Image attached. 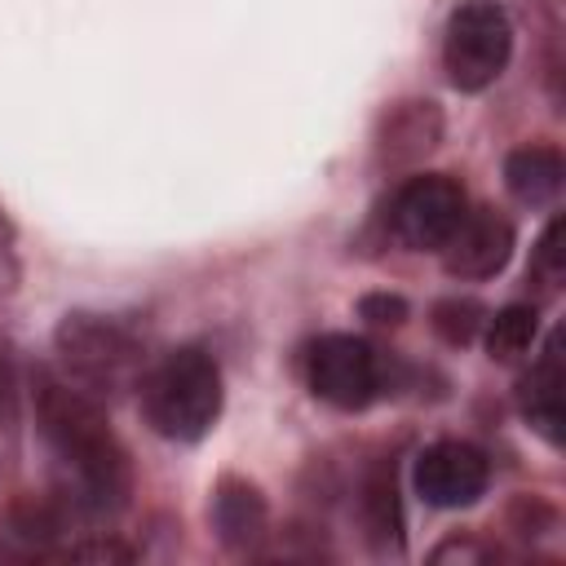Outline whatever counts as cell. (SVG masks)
Listing matches in <instances>:
<instances>
[{"label":"cell","mask_w":566,"mask_h":566,"mask_svg":"<svg viewBox=\"0 0 566 566\" xmlns=\"http://www.w3.org/2000/svg\"><path fill=\"white\" fill-rule=\"evenodd\" d=\"M31 389H35L40 438L53 451L62 486L75 500V509L119 513L133 491V469L102 402L84 394L80 385H71L66 376H53L44 367L31 376Z\"/></svg>","instance_id":"6da1fadb"},{"label":"cell","mask_w":566,"mask_h":566,"mask_svg":"<svg viewBox=\"0 0 566 566\" xmlns=\"http://www.w3.org/2000/svg\"><path fill=\"white\" fill-rule=\"evenodd\" d=\"M142 411L155 433L199 442L221 416V371L208 349L181 345L142 376Z\"/></svg>","instance_id":"7a4b0ae2"},{"label":"cell","mask_w":566,"mask_h":566,"mask_svg":"<svg viewBox=\"0 0 566 566\" xmlns=\"http://www.w3.org/2000/svg\"><path fill=\"white\" fill-rule=\"evenodd\" d=\"M53 349H57L62 376L71 385H80L84 394H93L97 402L128 389L142 371V358H146L137 332H128L119 318L88 314V310H75L57 323Z\"/></svg>","instance_id":"3957f363"},{"label":"cell","mask_w":566,"mask_h":566,"mask_svg":"<svg viewBox=\"0 0 566 566\" xmlns=\"http://www.w3.org/2000/svg\"><path fill=\"white\" fill-rule=\"evenodd\" d=\"M509 53H513V22L500 0H464L451 13L442 62L455 88L482 93L486 84H495L500 71L509 66Z\"/></svg>","instance_id":"277c9868"},{"label":"cell","mask_w":566,"mask_h":566,"mask_svg":"<svg viewBox=\"0 0 566 566\" xmlns=\"http://www.w3.org/2000/svg\"><path fill=\"white\" fill-rule=\"evenodd\" d=\"M305 376H310V389L323 402L340 407V411H363L380 394V358H376V349L363 336H345V332L318 336L310 345Z\"/></svg>","instance_id":"5b68a950"},{"label":"cell","mask_w":566,"mask_h":566,"mask_svg":"<svg viewBox=\"0 0 566 566\" xmlns=\"http://www.w3.org/2000/svg\"><path fill=\"white\" fill-rule=\"evenodd\" d=\"M464 190L460 181L442 177V172H424V177H411L398 195H394V208H389V221H394V234L416 248V252H438L455 226L464 221Z\"/></svg>","instance_id":"8992f818"},{"label":"cell","mask_w":566,"mask_h":566,"mask_svg":"<svg viewBox=\"0 0 566 566\" xmlns=\"http://www.w3.org/2000/svg\"><path fill=\"white\" fill-rule=\"evenodd\" d=\"M491 482V464L469 442H433L416 460V495L433 509H464Z\"/></svg>","instance_id":"52a82bcc"},{"label":"cell","mask_w":566,"mask_h":566,"mask_svg":"<svg viewBox=\"0 0 566 566\" xmlns=\"http://www.w3.org/2000/svg\"><path fill=\"white\" fill-rule=\"evenodd\" d=\"M438 252L451 279H491L513 256V226L500 212H464V221Z\"/></svg>","instance_id":"ba28073f"},{"label":"cell","mask_w":566,"mask_h":566,"mask_svg":"<svg viewBox=\"0 0 566 566\" xmlns=\"http://www.w3.org/2000/svg\"><path fill=\"white\" fill-rule=\"evenodd\" d=\"M517 407H522V416L531 420V429L544 442L562 447V438H566V358H562V332L548 336L539 363L522 380Z\"/></svg>","instance_id":"9c48e42d"},{"label":"cell","mask_w":566,"mask_h":566,"mask_svg":"<svg viewBox=\"0 0 566 566\" xmlns=\"http://www.w3.org/2000/svg\"><path fill=\"white\" fill-rule=\"evenodd\" d=\"M562 181H566V159L553 146H522L504 159V186L513 190V199L531 208L553 203Z\"/></svg>","instance_id":"30bf717a"},{"label":"cell","mask_w":566,"mask_h":566,"mask_svg":"<svg viewBox=\"0 0 566 566\" xmlns=\"http://www.w3.org/2000/svg\"><path fill=\"white\" fill-rule=\"evenodd\" d=\"M212 522L221 531V539L230 548H248L256 544V535L265 531V500L256 486L248 482H226L212 500Z\"/></svg>","instance_id":"8fae6325"},{"label":"cell","mask_w":566,"mask_h":566,"mask_svg":"<svg viewBox=\"0 0 566 566\" xmlns=\"http://www.w3.org/2000/svg\"><path fill=\"white\" fill-rule=\"evenodd\" d=\"M438 128L442 124H438L433 102H407L402 111H394L385 146H389L394 159H416V155H424V150L438 146Z\"/></svg>","instance_id":"7c38bea8"},{"label":"cell","mask_w":566,"mask_h":566,"mask_svg":"<svg viewBox=\"0 0 566 566\" xmlns=\"http://www.w3.org/2000/svg\"><path fill=\"white\" fill-rule=\"evenodd\" d=\"M22 442V385H18V363L9 336H0V473L13 469Z\"/></svg>","instance_id":"4fadbf2b"},{"label":"cell","mask_w":566,"mask_h":566,"mask_svg":"<svg viewBox=\"0 0 566 566\" xmlns=\"http://www.w3.org/2000/svg\"><path fill=\"white\" fill-rule=\"evenodd\" d=\"M535 332H539L535 305H504V310L491 318V327H486V354L500 358V363L522 358V354L531 349Z\"/></svg>","instance_id":"5bb4252c"},{"label":"cell","mask_w":566,"mask_h":566,"mask_svg":"<svg viewBox=\"0 0 566 566\" xmlns=\"http://www.w3.org/2000/svg\"><path fill=\"white\" fill-rule=\"evenodd\" d=\"M433 327L447 345H469L482 327V305L469 301V296H447L433 305Z\"/></svg>","instance_id":"9a60e30c"},{"label":"cell","mask_w":566,"mask_h":566,"mask_svg":"<svg viewBox=\"0 0 566 566\" xmlns=\"http://www.w3.org/2000/svg\"><path fill=\"white\" fill-rule=\"evenodd\" d=\"M367 513H371V531L376 539H394L398 531V500H394V473L376 469L367 482Z\"/></svg>","instance_id":"2e32d148"},{"label":"cell","mask_w":566,"mask_h":566,"mask_svg":"<svg viewBox=\"0 0 566 566\" xmlns=\"http://www.w3.org/2000/svg\"><path fill=\"white\" fill-rule=\"evenodd\" d=\"M562 239H566V221L553 217L548 230H544V239H539V270L548 274V283H557L566 274V248H562Z\"/></svg>","instance_id":"e0dca14e"},{"label":"cell","mask_w":566,"mask_h":566,"mask_svg":"<svg viewBox=\"0 0 566 566\" xmlns=\"http://www.w3.org/2000/svg\"><path fill=\"white\" fill-rule=\"evenodd\" d=\"M358 314H363L367 323L394 327V323H402V318H407V301H402V296H389V292H371V296H363V301H358Z\"/></svg>","instance_id":"ac0fdd59"}]
</instances>
